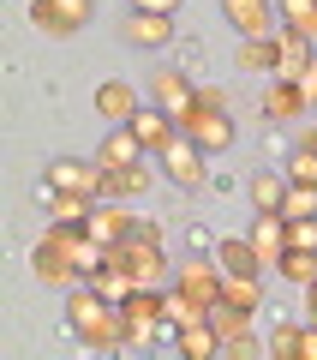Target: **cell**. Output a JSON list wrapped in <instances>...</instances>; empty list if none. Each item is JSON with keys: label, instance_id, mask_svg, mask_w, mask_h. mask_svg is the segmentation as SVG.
Listing matches in <instances>:
<instances>
[{"label": "cell", "instance_id": "cell-1", "mask_svg": "<svg viewBox=\"0 0 317 360\" xmlns=\"http://www.w3.org/2000/svg\"><path fill=\"white\" fill-rule=\"evenodd\" d=\"M78 234H84V229H72V222H48V234H42L36 252H30L36 283H48V288H78V283H84V276H78V258H72Z\"/></svg>", "mask_w": 317, "mask_h": 360}, {"label": "cell", "instance_id": "cell-2", "mask_svg": "<svg viewBox=\"0 0 317 360\" xmlns=\"http://www.w3.org/2000/svg\"><path fill=\"white\" fill-rule=\"evenodd\" d=\"M108 258H120V264L132 270V283H138V288L174 283L168 252H162V229H156V222H138V234H132V240H120V246H108Z\"/></svg>", "mask_w": 317, "mask_h": 360}, {"label": "cell", "instance_id": "cell-3", "mask_svg": "<svg viewBox=\"0 0 317 360\" xmlns=\"http://www.w3.org/2000/svg\"><path fill=\"white\" fill-rule=\"evenodd\" d=\"M120 319H126L132 348H150V342H162V336H174V324H168V295H162V288H138V295L120 307Z\"/></svg>", "mask_w": 317, "mask_h": 360}, {"label": "cell", "instance_id": "cell-4", "mask_svg": "<svg viewBox=\"0 0 317 360\" xmlns=\"http://www.w3.org/2000/svg\"><path fill=\"white\" fill-rule=\"evenodd\" d=\"M174 120H180V132H186L191 144H203L210 156H216V150H228V144H234V115H228V108H203L198 96H191V103L180 108Z\"/></svg>", "mask_w": 317, "mask_h": 360}, {"label": "cell", "instance_id": "cell-5", "mask_svg": "<svg viewBox=\"0 0 317 360\" xmlns=\"http://www.w3.org/2000/svg\"><path fill=\"white\" fill-rule=\"evenodd\" d=\"M174 288L210 312L222 300V264H216V252H186V264L174 270Z\"/></svg>", "mask_w": 317, "mask_h": 360}, {"label": "cell", "instance_id": "cell-6", "mask_svg": "<svg viewBox=\"0 0 317 360\" xmlns=\"http://www.w3.org/2000/svg\"><path fill=\"white\" fill-rule=\"evenodd\" d=\"M96 13V0H30V25L42 37H78Z\"/></svg>", "mask_w": 317, "mask_h": 360}, {"label": "cell", "instance_id": "cell-7", "mask_svg": "<svg viewBox=\"0 0 317 360\" xmlns=\"http://www.w3.org/2000/svg\"><path fill=\"white\" fill-rule=\"evenodd\" d=\"M203 156H210V150H203V144H191L186 132H180V139L162 150V168H168V180H174L180 193H198V186H210V162H203Z\"/></svg>", "mask_w": 317, "mask_h": 360}, {"label": "cell", "instance_id": "cell-8", "mask_svg": "<svg viewBox=\"0 0 317 360\" xmlns=\"http://www.w3.org/2000/svg\"><path fill=\"white\" fill-rule=\"evenodd\" d=\"M222 18L234 25V37H276V0H222Z\"/></svg>", "mask_w": 317, "mask_h": 360}, {"label": "cell", "instance_id": "cell-9", "mask_svg": "<svg viewBox=\"0 0 317 360\" xmlns=\"http://www.w3.org/2000/svg\"><path fill=\"white\" fill-rule=\"evenodd\" d=\"M42 186H54V193H96L102 198V168L78 162V156H54V162L42 168Z\"/></svg>", "mask_w": 317, "mask_h": 360}, {"label": "cell", "instance_id": "cell-10", "mask_svg": "<svg viewBox=\"0 0 317 360\" xmlns=\"http://www.w3.org/2000/svg\"><path fill=\"white\" fill-rule=\"evenodd\" d=\"M126 127H132V132H138V144H144V150H156V156H162V150H168V144H174V139H180V120H174V115H168V108H162V103H150V96H144V108H138V115H132V120H126Z\"/></svg>", "mask_w": 317, "mask_h": 360}, {"label": "cell", "instance_id": "cell-11", "mask_svg": "<svg viewBox=\"0 0 317 360\" xmlns=\"http://www.w3.org/2000/svg\"><path fill=\"white\" fill-rule=\"evenodd\" d=\"M78 336V348H90V354H120V348H132V336H126V319H120V307H108L102 319H90L84 330H72Z\"/></svg>", "mask_w": 317, "mask_h": 360}, {"label": "cell", "instance_id": "cell-12", "mask_svg": "<svg viewBox=\"0 0 317 360\" xmlns=\"http://www.w3.org/2000/svg\"><path fill=\"white\" fill-rule=\"evenodd\" d=\"M216 264H222V276H264V252L252 246V234H222L216 240Z\"/></svg>", "mask_w": 317, "mask_h": 360}, {"label": "cell", "instance_id": "cell-13", "mask_svg": "<svg viewBox=\"0 0 317 360\" xmlns=\"http://www.w3.org/2000/svg\"><path fill=\"white\" fill-rule=\"evenodd\" d=\"M305 108H311V96H305V84H299V78H276V84L264 90V120H276V127L299 120Z\"/></svg>", "mask_w": 317, "mask_h": 360}, {"label": "cell", "instance_id": "cell-14", "mask_svg": "<svg viewBox=\"0 0 317 360\" xmlns=\"http://www.w3.org/2000/svg\"><path fill=\"white\" fill-rule=\"evenodd\" d=\"M42 210H48V222H72V229H84L90 217H96V205L102 198L96 193H54V186H42Z\"/></svg>", "mask_w": 317, "mask_h": 360}, {"label": "cell", "instance_id": "cell-15", "mask_svg": "<svg viewBox=\"0 0 317 360\" xmlns=\"http://www.w3.org/2000/svg\"><path fill=\"white\" fill-rule=\"evenodd\" d=\"M191 96H198V84L186 78V66H156L150 72V103H162L168 115H180Z\"/></svg>", "mask_w": 317, "mask_h": 360}, {"label": "cell", "instance_id": "cell-16", "mask_svg": "<svg viewBox=\"0 0 317 360\" xmlns=\"http://www.w3.org/2000/svg\"><path fill=\"white\" fill-rule=\"evenodd\" d=\"M84 229L96 234L102 246H120V240H132V234H138V217H132L126 205H114V198H102V205H96V217H90Z\"/></svg>", "mask_w": 317, "mask_h": 360}, {"label": "cell", "instance_id": "cell-17", "mask_svg": "<svg viewBox=\"0 0 317 360\" xmlns=\"http://www.w3.org/2000/svg\"><path fill=\"white\" fill-rule=\"evenodd\" d=\"M174 354H180V360H222V336H216V324H210V319L180 324V330H174Z\"/></svg>", "mask_w": 317, "mask_h": 360}, {"label": "cell", "instance_id": "cell-18", "mask_svg": "<svg viewBox=\"0 0 317 360\" xmlns=\"http://www.w3.org/2000/svg\"><path fill=\"white\" fill-rule=\"evenodd\" d=\"M138 108H144V96L126 84V78H108V84L96 90V115H102V120H114V127H126Z\"/></svg>", "mask_w": 317, "mask_h": 360}, {"label": "cell", "instance_id": "cell-19", "mask_svg": "<svg viewBox=\"0 0 317 360\" xmlns=\"http://www.w3.org/2000/svg\"><path fill=\"white\" fill-rule=\"evenodd\" d=\"M317 60V42L293 37V30H276V78H305Z\"/></svg>", "mask_w": 317, "mask_h": 360}, {"label": "cell", "instance_id": "cell-20", "mask_svg": "<svg viewBox=\"0 0 317 360\" xmlns=\"http://www.w3.org/2000/svg\"><path fill=\"white\" fill-rule=\"evenodd\" d=\"M84 283H90V288H96V295H102V300H108V307H126V300H132V295H138V283H132V270H126V264H120V258H108V264H102V270H90Z\"/></svg>", "mask_w": 317, "mask_h": 360}, {"label": "cell", "instance_id": "cell-21", "mask_svg": "<svg viewBox=\"0 0 317 360\" xmlns=\"http://www.w3.org/2000/svg\"><path fill=\"white\" fill-rule=\"evenodd\" d=\"M126 42L132 49H168V42H174V18L168 13H144L138 6V13L126 18Z\"/></svg>", "mask_w": 317, "mask_h": 360}, {"label": "cell", "instance_id": "cell-22", "mask_svg": "<svg viewBox=\"0 0 317 360\" xmlns=\"http://www.w3.org/2000/svg\"><path fill=\"white\" fill-rule=\"evenodd\" d=\"M245 234H252V246H257V252H264V264L276 270L281 246H288V217H281V210H257V222H252V229H245Z\"/></svg>", "mask_w": 317, "mask_h": 360}, {"label": "cell", "instance_id": "cell-23", "mask_svg": "<svg viewBox=\"0 0 317 360\" xmlns=\"http://www.w3.org/2000/svg\"><path fill=\"white\" fill-rule=\"evenodd\" d=\"M276 276H281L288 288H311V283H317V246H281Z\"/></svg>", "mask_w": 317, "mask_h": 360}, {"label": "cell", "instance_id": "cell-24", "mask_svg": "<svg viewBox=\"0 0 317 360\" xmlns=\"http://www.w3.org/2000/svg\"><path fill=\"white\" fill-rule=\"evenodd\" d=\"M126 162H144V144L132 127H114L108 139L96 144V168H126Z\"/></svg>", "mask_w": 317, "mask_h": 360}, {"label": "cell", "instance_id": "cell-25", "mask_svg": "<svg viewBox=\"0 0 317 360\" xmlns=\"http://www.w3.org/2000/svg\"><path fill=\"white\" fill-rule=\"evenodd\" d=\"M132 193H150V162L102 168V198H132Z\"/></svg>", "mask_w": 317, "mask_h": 360}, {"label": "cell", "instance_id": "cell-26", "mask_svg": "<svg viewBox=\"0 0 317 360\" xmlns=\"http://www.w3.org/2000/svg\"><path fill=\"white\" fill-rule=\"evenodd\" d=\"M102 312H108V300H102L90 283L66 288V330H84V324H90V319H102Z\"/></svg>", "mask_w": 317, "mask_h": 360}, {"label": "cell", "instance_id": "cell-27", "mask_svg": "<svg viewBox=\"0 0 317 360\" xmlns=\"http://www.w3.org/2000/svg\"><path fill=\"white\" fill-rule=\"evenodd\" d=\"M276 18H281V30L317 42V0H276Z\"/></svg>", "mask_w": 317, "mask_h": 360}, {"label": "cell", "instance_id": "cell-28", "mask_svg": "<svg viewBox=\"0 0 317 360\" xmlns=\"http://www.w3.org/2000/svg\"><path fill=\"white\" fill-rule=\"evenodd\" d=\"M245 198H252V210H281V198H288V174H276V168H257L252 186H245Z\"/></svg>", "mask_w": 317, "mask_h": 360}, {"label": "cell", "instance_id": "cell-29", "mask_svg": "<svg viewBox=\"0 0 317 360\" xmlns=\"http://www.w3.org/2000/svg\"><path fill=\"white\" fill-rule=\"evenodd\" d=\"M222 300L240 307V312H257L264 307V283H257V276H222Z\"/></svg>", "mask_w": 317, "mask_h": 360}, {"label": "cell", "instance_id": "cell-30", "mask_svg": "<svg viewBox=\"0 0 317 360\" xmlns=\"http://www.w3.org/2000/svg\"><path fill=\"white\" fill-rule=\"evenodd\" d=\"M240 66L245 72H276V37H240Z\"/></svg>", "mask_w": 317, "mask_h": 360}, {"label": "cell", "instance_id": "cell-31", "mask_svg": "<svg viewBox=\"0 0 317 360\" xmlns=\"http://www.w3.org/2000/svg\"><path fill=\"white\" fill-rule=\"evenodd\" d=\"M264 354H269V360H299V324H288V319H276V330H269V342H264Z\"/></svg>", "mask_w": 317, "mask_h": 360}, {"label": "cell", "instance_id": "cell-32", "mask_svg": "<svg viewBox=\"0 0 317 360\" xmlns=\"http://www.w3.org/2000/svg\"><path fill=\"white\" fill-rule=\"evenodd\" d=\"M281 217H317V186H299V180H288V198H281Z\"/></svg>", "mask_w": 317, "mask_h": 360}, {"label": "cell", "instance_id": "cell-33", "mask_svg": "<svg viewBox=\"0 0 317 360\" xmlns=\"http://www.w3.org/2000/svg\"><path fill=\"white\" fill-rule=\"evenodd\" d=\"M288 180H299V186H317V156L305 150V144H293V150H288Z\"/></svg>", "mask_w": 317, "mask_h": 360}, {"label": "cell", "instance_id": "cell-34", "mask_svg": "<svg viewBox=\"0 0 317 360\" xmlns=\"http://www.w3.org/2000/svg\"><path fill=\"white\" fill-rule=\"evenodd\" d=\"M186 240H191V252H216V240H222V234H210L203 222H191V229H186Z\"/></svg>", "mask_w": 317, "mask_h": 360}, {"label": "cell", "instance_id": "cell-35", "mask_svg": "<svg viewBox=\"0 0 317 360\" xmlns=\"http://www.w3.org/2000/svg\"><path fill=\"white\" fill-rule=\"evenodd\" d=\"M198 103L203 108H228V90H222V84H198Z\"/></svg>", "mask_w": 317, "mask_h": 360}, {"label": "cell", "instance_id": "cell-36", "mask_svg": "<svg viewBox=\"0 0 317 360\" xmlns=\"http://www.w3.org/2000/svg\"><path fill=\"white\" fill-rule=\"evenodd\" d=\"M299 360H317V324H299Z\"/></svg>", "mask_w": 317, "mask_h": 360}, {"label": "cell", "instance_id": "cell-37", "mask_svg": "<svg viewBox=\"0 0 317 360\" xmlns=\"http://www.w3.org/2000/svg\"><path fill=\"white\" fill-rule=\"evenodd\" d=\"M138 6H144V13H168V18L180 13V0H138Z\"/></svg>", "mask_w": 317, "mask_h": 360}, {"label": "cell", "instance_id": "cell-38", "mask_svg": "<svg viewBox=\"0 0 317 360\" xmlns=\"http://www.w3.org/2000/svg\"><path fill=\"white\" fill-rule=\"evenodd\" d=\"M293 144H305V150L317 156V127H305V132H299V139H293Z\"/></svg>", "mask_w": 317, "mask_h": 360}, {"label": "cell", "instance_id": "cell-39", "mask_svg": "<svg viewBox=\"0 0 317 360\" xmlns=\"http://www.w3.org/2000/svg\"><path fill=\"white\" fill-rule=\"evenodd\" d=\"M305 312H311V324H317V283L305 288Z\"/></svg>", "mask_w": 317, "mask_h": 360}]
</instances>
